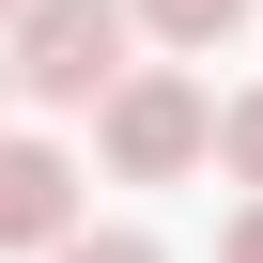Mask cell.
<instances>
[{"label":"cell","instance_id":"4","mask_svg":"<svg viewBox=\"0 0 263 263\" xmlns=\"http://www.w3.org/2000/svg\"><path fill=\"white\" fill-rule=\"evenodd\" d=\"M140 31H155V47H201V62H217V47L248 31V0H140Z\"/></svg>","mask_w":263,"mask_h":263},{"label":"cell","instance_id":"1","mask_svg":"<svg viewBox=\"0 0 263 263\" xmlns=\"http://www.w3.org/2000/svg\"><path fill=\"white\" fill-rule=\"evenodd\" d=\"M124 31H140V0H31L0 62H16L31 108H108L124 78H140V62H124Z\"/></svg>","mask_w":263,"mask_h":263},{"label":"cell","instance_id":"6","mask_svg":"<svg viewBox=\"0 0 263 263\" xmlns=\"http://www.w3.org/2000/svg\"><path fill=\"white\" fill-rule=\"evenodd\" d=\"M62 263H171V248H155V232H78Z\"/></svg>","mask_w":263,"mask_h":263},{"label":"cell","instance_id":"5","mask_svg":"<svg viewBox=\"0 0 263 263\" xmlns=\"http://www.w3.org/2000/svg\"><path fill=\"white\" fill-rule=\"evenodd\" d=\"M217 171L263 201V78H248V93H217Z\"/></svg>","mask_w":263,"mask_h":263},{"label":"cell","instance_id":"2","mask_svg":"<svg viewBox=\"0 0 263 263\" xmlns=\"http://www.w3.org/2000/svg\"><path fill=\"white\" fill-rule=\"evenodd\" d=\"M93 140H108V171H124V186H171V171H201V155H217V93H201L186 62H140V78L93 108Z\"/></svg>","mask_w":263,"mask_h":263},{"label":"cell","instance_id":"7","mask_svg":"<svg viewBox=\"0 0 263 263\" xmlns=\"http://www.w3.org/2000/svg\"><path fill=\"white\" fill-rule=\"evenodd\" d=\"M217 263H263V201H248V217H232V232H217Z\"/></svg>","mask_w":263,"mask_h":263},{"label":"cell","instance_id":"8","mask_svg":"<svg viewBox=\"0 0 263 263\" xmlns=\"http://www.w3.org/2000/svg\"><path fill=\"white\" fill-rule=\"evenodd\" d=\"M16 16H31V0H0V31H16Z\"/></svg>","mask_w":263,"mask_h":263},{"label":"cell","instance_id":"3","mask_svg":"<svg viewBox=\"0 0 263 263\" xmlns=\"http://www.w3.org/2000/svg\"><path fill=\"white\" fill-rule=\"evenodd\" d=\"M0 248H78V155L62 140H0Z\"/></svg>","mask_w":263,"mask_h":263},{"label":"cell","instance_id":"9","mask_svg":"<svg viewBox=\"0 0 263 263\" xmlns=\"http://www.w3.org/2000/svg\"><path fill=\"white\" fill-rule=\"evenodd\" d=\"M0 93H16V62H0Z\"/></svg>","mask_w":263,"mask_h":263}]
</instances>
